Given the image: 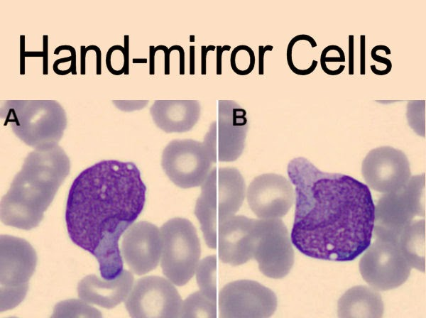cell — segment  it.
Returning <instances> with one entry per match:
<instances>
[{
	"label": "cell",
	"instance_id": "obj_34",
	"mask_svg": "<svg viewBox=\"0 0 426 318\" xmlns=\"http://www.w3.org/2000/svg\"><path fill=\"white\" fill-rule=\"evenodd\" d=\"M216 47L213 45L201 47V74L205 75L207 71V55L209 51H214Z\"/></svg>",
	"mask_w": 426,
	"mask_h": 318
},
{
	"label": "cell",
	"instance_id": "obj_31",
	"mask_svg": "<svg viewBox=\"0 0 426 318\" xmlns=\"http://www.w3.org/2000/svg\"><path fill=\"white\" fill-rule=\"evenodd\" d=\"M349 75L354 72V36L349 35Z\"/></svg>",
	"mask_w": 426,
	"mask_h": 318
},
{
	"label": "cell",
	"instance_id": "obj_18",
	"mask_svg": "<svg viewBox=\"0 0 426 318\" xmlns=\"http://www.w3.org/2000/svg\"><path fill=\"white\" fill-rule=\"evenodd\" d=\"M253 219L234 215L219 226L216 249L223 263L236 266L253 258Z\"/></svg>",
	"mask_w": 426,
	"mask_h": 318
},
{
	"label": "cell",
	"instance_id": "obj_24",
	"mask_svg": "<svg viewBox=\"0 0 426 318\" xmlns=\"http://www.w3.org/2000/svg\"><path fill=\"white\" fill-rule=\"evenodd\" d=\"M214 302L200 290L189 295L182 301L180 317H217V307Z\"/></svg>",
	"mask_w": 426,
	"mask_h": 318
},
{
	"label": "cell",
	"instance_id": "obj_32",
	"mask_svg": "<svg viewBox=\"0 0 426 318\" xmlns=\"http://www.w3.org/2000/svg\"><path fill=\"white\" fill-rule=\"evenodd\" d=\"M366 74V36L360 35V75Z\"/></svg>",
	"mask_w": 426,
	"mask_h": 318
},
{
	"label": "cell",
	"instance_id": "obj_11",
	"mask_svg": "<svg viewBox=\"0 0 426 318\" xmlns=\"http://www.w3.org/2000/svg\"><path fill=\"white\" fill-rule=\"evenodd\" d=\"M359 261L363 279L373 289L390 290L402 285L411 266L403 255L398 242L375 239Z\"/></svg>",
	"mask_w": 426,
	"mask_h": 318
},
{
	"label": "cell",
	"instance_id": "obj_21",
	"mask_svg": "<svg viewBox=\"0 0 426 318\" xmlns=\"http://www.w3.org/2000/svg\"><path fill=\"white\" fill-rule=\"evenodd\" d=\"M383 311L381 294L365 285L347 290L337 303V314L342 318H381Z\"/></svg>",
	"mask_w": 426,
	"mask_h": 318
},
{
	"label": "cell",
	"instance_id": "obj_33",
	"mask_svg": "<svg viewBox=\"0 0 426 318\" xmlns=\"http://www.w3.org/2000/svg\"><path fill=\"white\" fill-rule=\"evenodd\" d=\"M273 47L271 45H260L258 47V73L263 75L264 73V55L266 51H271Z\"/></svg>",
	"mask_w": 426,
	"mask_h": 318
},
{
	"label": "cell",
	"instance_id": "obj_35",
	"mask_svg": "<svg viewBox=\"0 0 426 318\" xmlns=\"http://www.w3.org/2000/svg\"><path fill=\"white\" fill-rule=\"evenodd\" d=\"M217 49V53H216V61H217V64H216V67H217V75H221L222 74V54L224 51H229L231 49V46L228 45H225L224 46H221V45H217L216 47Z\"/></svg>",
	"mask_w": 426,
	"mask_h": 318
},
{
	"label": "cell",
	"instance_id": "obj_28",
	"mask_svg": "<svg viewBox=\"0 0 426 318\" xmlns=\"http://www.w3.org/2000/svg\"><path fill=\"white\" fill-rule=\"evenodd\" d=\"M425 101L421 104L420 108L415 106L414 101H410L408 104V113L407 116L410 127L419 135L422 132V136L425 137Z\"/></svg>",
	"mask_w": 426,
	"mask_h": 318
},
{
	"label": "cell",
	"instance_id": "obj_13",
	"mask_svg": "<svg viewBox=\"0 0 426 318\" xmlns=\"http://www.w3.org/2000/svg\"><path fill=\"white\" fill-rule=\"evenodd\" d=\"M212 161L202 142L174 139L163 149L161 166L168 178L183 189L202 185Z\"/></svg>",
	"mask_w": 426,
	"mask_h": 318
},
{
	"label": "cell",
	"instance_id": "obj_20",
	"mask_svg": "<svg viewBox=\"0 0 426 318\" xmlns=\"http://www.w3.org/2000/svg\"><path fill=\"white\" fill-rule=\"evenodd\" d=\"M150 114L158 128L165 133H185L190 131L201 115L197 100H155Z\"/></svg>",
	"mask_w": 426,
	"mask_h": 318
},
{
	"label": "cell",
	"instance_id": "obj_4",
	"mask_svg": "<svg viewBox=\"0 0 426 318\" xmlns=\"http://www.w3.org/2000/svg\"><path fill=\"white\" fill-rule=\"evenodd\" d=\"M246 194L245 180L235 168L215 167L201 185L195 207L207 246L217 248L219 226L241 207Z\"/></svg>",
	"mask_w": 426,
	"mask_h": 318
},
{
	"label": "cell",
	"instance_id": "obj_26",
	"mask_svg": "<svg viewBox=\"0 0 426 318\" xmlns=\"http://www.w3.org/2000/svg\"><path fill=\"white\" fill-rule=\"evenodd\" d=\"M255 53L249 46L239 45L231 51L230 65L236 75L244 76L250 74L255 67Z\"/></svg>",
	"mask_w": 426,
	"mask_h": 318
},
{
	"label": "cell",
	"instance_id": "obj_7",
	"mask_svg": "<svg viewBox=\"0 0 426 318\" xmlns=\"http://www.w3.org/2000/svg\"><path fill=\"white\" fill-rule=\"evenodd\" d=\"M160 230L163 273L174 285H185L200 262L201 245L197 230L190 220L181 217L169 219Z\"/></svg>",
	"mask_w": 426,
	"mask_h": 318
},
{
	"label": "cell",
	"instance_id": "obj_17",
	"mask_svg": "<svg viewBox=\"0 0 426 318\" xmlns=\"http://www.w3.org/2000/svg\"><path fill=\"white\" fill-rule=\"evenodd\" d=\"M121 252L132 273L138 275L155 269L162 253L160 230L148 221L133 224L123 235Z\"/></svg>",
	"mask_w": 426,
	"mask_h": 318
},
{
	"label": "cell",
	"instance_id": "obj_29",
	"mask_svg": "<svg viewBox=\"0 0 426 318\" xmlns=\"http://www.w3.org/2000/svg\"><path fill=\"white\" fill-rule=\"evenodd\" d=\"M378 50H383V51H385V53L386 55H390L391 53L390 49L388 46L384 45H377L374 46L371 49V58L376 62L385 64L386 67L383 70H378L376 67V65H371L370 68H371V70L372 71V72L376 75H380V76L386 75L391 71L392 62H391L390 60L377 55L376 52Z\"/></svg>",
	"mask_w": 426,
	"mask_h": 318
},
{
	"label": "cell",
	"instance_id": "obj_30",
	"mask_svg": "<svg viewBox=\"0 0 426 318\" xmlns=\"http://www.w3.org/2000/svg\"><path fill=\"white\" fill-rule=\"evenodd\" d=\"M114 104H122V106H117L118 109L123 111H132L136 109H141L146 106L148 101H113Z\"/></svg>",
	"mask_w": 426,
	"mask_h": 318
},
{
	"label": "cell",
	"instance_id": "obj_37",
	"mask_svg": "<svg viewBox=\"0 0 426 318\" xmlns=\"http://www.w3.org/2000/svg\"><path fill=\"white\" fill-rule=\"evenodd\" d=\"M160 50H162L164 52V55H165V75H169L170 74V53L169 52L168 47H166L165 45H157L156 47H155V51Z\"/></svg>",
	"mask_w": 426,
	"mask_h": 318
},
{
	"label": "cell",
	"instance_id": "obj_14",
	"mask_svg": "<svg viewBox=\"0 0 426 318\" xmlns=\"http://www.w3.org/2000/svg\"><path fill=\"white\" fill-rule=\"evenodd\" d=\"M277 305L274 292L251 280L229 283L219 294L222 318H266L273 315Z\"/></svg>",
	"mask_w": 426,
	"mask_h": 318
},
{
	"label": "cell",
	"instance_id": "obj_5",
	"mask_svg": "<svg viewBox=\"0 0 426 318\" xmlns=\"http://www.w3.org/2000/svg\"><path fill=\"white\" fill-rule=\"evenodd\" d=\"M1 118L33 148L58 144L67 126L65 111L55 100H6L1 106Z\"/></svg>",
	"mask_w": 426,
	"mask_h": 318
},
{
	"label": "cell",
	"instance_id": "obj_15",
	"mask_svg": "<svg viewBox=\"0 0 426 318\" xmlns=\"http://www.w3.org/2000/svg\"><path fill=\"white\" fill-rule=\"evenodd\" d=\"M361 173L367 186L381 193L400 189L411 177L406 155L391 146L371 150L363 160Z\"/></svg>",
	"mask_w": 426,
	"mask_h": 318
},
{
	"label": "cell",
	"instance_id": "obj_25",
	"mask_svg": "<svg viewBox=\"0 0 426 318\" xmlns=\"http://www.w3.org/2000/svg\"><path fill=\"white\" fill-rule=\"evenodd\" d=\"M82 300H68L58 302L52 317H101L100 312Z\"/></svg>",
	"mask_w": 426,
	"mask_h": 318
},
{
	"label": "cell",
	"instance_id": "obj_1",
	"mask_svg": "<svg viewBox=\"0 0 426 318\" xmlns=\"http://www.w3.org/2000/svg\"><path fill=\"white\" fill-rule=\"evenodd\" d=\"M295 187L290 238L317 259L351 261L371 244L375 205L368 187L351 176L325 172L303 157L287 168Z\"/></svg>",
	"mask_w": 426,
	"mask_h": 318
},
{
	"label": "cell",
	"instance_id": "obj_9",
	"mask_svg": "<svg viewBox=\"0 0 426 318\" xmlns=\"http://www.w3.org/2000/svg\"><path fill=\"white\" fill-rule=\"evenodd\" d=\"M246 114L234 101H218L217 119L202 142L212 163L233 162L241 155L248 128Z\"/></svg>",
	"mask_w": 426,
	"mask_h": 318
},
{
	"label": "cell",
	"instance_id": "obj_27",
	"mask_svg": "<svg viewBox=\"0 0 426 318\" xmlns=\"http://www.w3.org/2000/svg\"><path fill=\"white\" fill-rule=\"evenodd\" d=\"M129 48L119 45L111 47L106 57L108 70L115 75H119L129 70Z\"/></svg>",
	"mask_w": 426,
	"mask_h": 318
},
{
	"label": "cell",
	"instance_id": "obj_8",
	"mask_svg": "<svg viewBox=\"0 0 426 318\" xmlns=\"http://www.w3.org/2000/svg\"><path fill=\"white\" fill-rule=\"evenodd\" d=\"M0 238L2 312L16 307L26 297L37 256L31 245L21 238L11 235H1Z\"/></svg>",
	"mask_w": 426,
	"mask_h": 318
},
{
	"label": "cell",
	"instance_id": "obj_23",
	"mask_svg": "<svg viewBox=\"0 0 426 318\" xmlns=\"http://www.w3.org/2000/svg\"><path fill=\"white\" fill-rule=\"evenodd\" d=\"M217 256H209L199 262L195 271L197 283L200 291L216 302H217Z\"/></svg>",
	"mask_w": 426,
	"mask_h": 318
},
{
	"label": "cell",
	"instance_id": "obj_10",
	"mask_svg": "<svg viewBox=\"0 0 426 318\" xmlns=\"http://www.w3.org/2000/svg\"><path fill=\"white\" fill-rule=\"evenodd\" d=\"M253 258L266 277L280 279L290 271L295 254L288 230L280 218L254 219Z\"/></svg>",
	"mask_w": 426,
	"mask_h": 318
},
{
	"label": "cell",
	"instance_id": "obj_41",
	"mask_svg": "<svg viewBox=\"0 0 426 318\" xmlns=\"http://www.w3.org/2000/svg\"><path fill=\"white\" fill-rule=\"evenodd\" d=\"M194 35L190 37V38H192V40H190L191 42H194Z\"/></svg>",
	"mask_w": 426,
	"mask_h": 318
},
{
	"label": "cell",
	"instance_id": "obj_39",
	"mask_svg": "<svg viewBox=\"0 0 426 318\" xmlns=\"http://www.w3.org/2000/svg\"><path fill=\"white\" fill-rule=\"evenodd\" d=\"M195 48L194 45L190 46V74H195Z\"/></svg>",
	"mask_w": 426,
	"mask_h": 318
},
{
	"label": "cell",
	"instance_id": "obj_2",
	"mask_svg": "<svg viewBox=\"0 0 426 318\" xmlns=\"http://www.w3.org/2000/svg\"><path fill=\"white\" fill-rule=\"evenodd\" d=\"M146 187L135 163L101 160L82 170L72 182L65 219L71 241L90 253L102 278L121 273L119 241L142 212Z\"/></svg>",
	"mask_w": 426,
	"mask_h": 318
},
{
	"label": "cell",
	"instance_id": "obj_12",
	"mask_svg": "<svg viewBox=\"0 0 426 318\" xmlns=\"http://www.w3.org/2000/svg\"><path fill=\"white\" fill-rule=\"evenodd\" d=\"M182 300L168 279L146 276L138 280L125 300V307L133 318L180 317Z\"/></svg>",
	"mask_w": 426,
	"mask_h": 318
},
{
	"label": "cell",
	"instance_id": "obj_36",
	"mask_svg": "<svg viewBox=\"0 0 426 318\" xmlns=\"http://www.w3.org/2000/svg\"><path fill=\"white\" fill-rule=\"evenodd\" d=\"M170 53L175 50L179 52V71L180 75L185 73V50L181 45H174L168 48Z\"/></svg>",
	"mask_w": 426,
	"mask_h": 318
},
{
	"label": "cell",
	"instance_id": "obj_38",
	"mask_svg": "<svg viewBox=\"0 0 426 318\" xmlns=\"http://www.w3.org/2000/svg\"><path fill=\"white\" fill-rule=\"evenodd\" d=\"M156 51L155 50L154 46L149 47V73L150 75L154 74V68H155V54Z\"/></svg>",
	"mask_w": 426,
	"mask_h": 318
},
{
	"label": "cell",
	"instance_id": "obj_19",
	"mask_svg": "<svg viewBox=\"0 0 426 318\" xmlns=\"http://www.w3.org/2000/svg\"><path fill=\"white\" fill-rule=\"evenodd\" d=\"M133 282L131 273L126 270L111 280L88 275L79 282L77 294L89 304L111 309L125 301L132 289Z\"/></svg>",
	"mask_w": 426,
	"mask_h": 318
},
{
	"label": "cell",
	"instance_id": "obj_40",
	"mask_svg": "<svg viewBox=\"0 0 426 318\" xmlns=\"http://www.w3.org/2000/svg\"><path fill=\"white\" fill-rule=\"evenodd\" d=\"M43 38H44L43 44L45 45L44 48H43V53H44L43 55L45 56L44 58H43V60H44L43 68H44V74L45 75L47 73V68H46L47 62H46L48 60L47 57H46L47 56V51L46 50H48V48H47L46 45H48V41L45 39L47 38V35H44Z\"/></svg>",
	"mask_w": 426,
	"mask_h": 318
},
{
	"label": "cell",
	"instance_id": "obj_3",
	"mask_svg": "<svg viewBox=\"0 0 426 318\" xmlns=\"http://www.w3.org/2000/svg\"><path fill=\"white\" fill-rule=\"evenodd\" d=\"M70 170V159L58 144L33 148L1 199V222L23 230L38 226Z\"/></svg>",
	"mask_w": 426,
	"mask_h": 318
},
{
	"label": "cell",
	"instance_id": "obj_16",
	"mask_svg": "<svg viewBox=\"0 0 426 318\" xmlns=\"http://www.w3.org/2000/svg\"><path fill=\"white\" fill-rule=\"evenodd\" d=\"M246 194L249 207L258 219L284 216L295 197L291 182L275 173L256 177L249 184Z\"/></svg>",
	"mask_w": 426,
	"mask_h": 318
},
{
	"label": "cell",
	"instance_id": "obj_6",
	"mask_svg": "<svg viewBox=\"0 0 426 318\" xmlns=\"http://www.w3.org/2000/svg\"><path fill=\"white\" fill-rule=\"evenodd\" d=\"M425 216V174L410 177L400 189L384 193L374 209L375 239L398 242L416 216Z\"/></svg>",
	"mask_w": 426,
	"mask_h": 318
},
{
	"label": "cell",
	"instance_id": "obj_22",
	"mask_svg": "<svg viewBox=\"0 0 426 318\" xmlns=\"http://www.w3.org/2000/svg\"><path fill=\"white\" fill-rule=\"evenodd\" d=\"M400 251L411 266L425 272V219L413 220L398 239Z\"/></svg>",
	"mask_w": 426,
	"mask_h": 318
}]
</instances>
